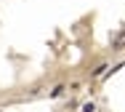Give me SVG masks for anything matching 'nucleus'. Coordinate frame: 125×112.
Listing matches in <instances>:
<instances>
[{
    "instance_id": "f257e3e1",
    "label": "nucleus",
    "mask_w": 125,
    "mask_h": 112,
    "mask_svg": "<svg viewBox=\"0 0 125 112\" xmlns=\"http://www.w3.org/2000/svg\"><path fill=\"white\" fill-rule=\"evenodd\" d=\"M112 51H125V27L123 29H117L115 35H112Z\"/></svg>"
},
{
    "instance_id": "f03ea898",
    "label": "nucleus",
    "mask_w": 125,
    "mask_h": 112,
    "mask_svg": "<svg viewBox=\"0 0 125 112\" xmlns=\"http://www.w3.org/2000/svg\"><path fill=\"white\" fill-rule=\"evenodd\" d=\"M83 112H96V104H93V101H88V104H83Z\"/></svg>"
},
{
    "instance_id": "7ed1b4c3",
    "label": "nucleus",
    "mask_w": 125,
    "mask_h": 112,
    "mask_svg": "<svg viewBox=\"0 0 125 112\" xmlns=\"http://www.w3.org/2000/svg\"><path fill=\"white\" fill-rule=\"evenodd\" d=\"M104 69H109V67H106V64H101L99 69H96V72H93V78H101V75H104Z\"/></svg>"
},
{
    "instance_id": "20e7f679",
    "label": "nucleus",
    "mask_w": 125,
    "mask_h": 112,
    "mask_svg": "<svg viewBox=\"0 0 125 112\" xmlns=\"http://www.w3.org/2000/svg\"><path fill=\"white\" fill-rule=\"evenodd\" d=\"M56 112H61V110H56Z\"/></svg>"
}]
</instances>
